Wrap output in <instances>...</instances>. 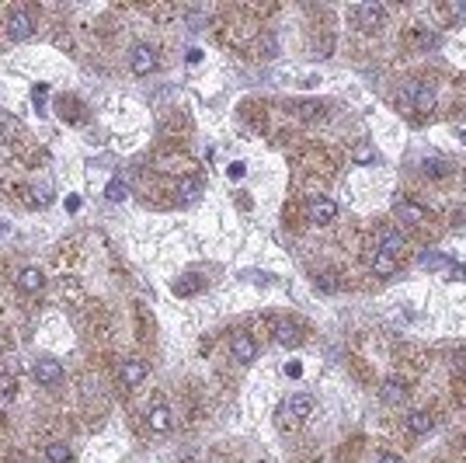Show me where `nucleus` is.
I'll return each instance as SVG.
<instances>
[{"mask_svg":"<svg viewBox=\"0 0 466 463\" xmlns=\"http://www.w3.org/2000/svg\"><path fill=\"white\" fill-rule=\"evenodd\" d=\"M310 411H313V397H310V394H292V397L282 404V415H285L289 422H303V418H310Z\"/></svg>","mask_w":466,"mask_h":463,"instance_id":"6e6552de","label":"nucleus"},{"mask_svg":"<svg viewBox=\"0 0 466 463\" xmlns=\"http://www.w3.org/2000/svg\"><path fill=\"white\" fill-rule=\"evenodd\" d=\"M449 262L442 255H421V269H446Z\"/></svg>","mask_w":466,"mask_h":463,"instance_id":"5701e85b","label":"nucleus"},{"mask_svg":"<svg viewBox=\"0 0 466 463\" xmlns=\"http://www.w3.org/2000/svg\"><path fill=\"white\" fill-rule=\"evenodd\" d=\"M4 28H7V39H11V42H21V39H28V35L35 32V18H32L28 11H11Z\"/></svg>","mask_w":466,"mask_h":463,"instance_id":"39448f33","label":"nucleus"},{"mask_svg":"<svg viewBox=\"0 0 466 463\" xmlns=\"http://www.w3.org/2000/svg\"><path fill=\"white\" fill-rule=\"evenodd\" d=\"M104 195H108V202H125V199H129V185H125L122 178H111L108 188H104Z\"/></svg>","mask_w":466,"mask_h":463,"instance_id":"aec40b11","label":"nucleus"},{"mask_svg":"<svg viewBox=\"0 0 466 463\" xmlns=\"http://www.w3.org/2000/svg\"><path fill=\"white\" fill-rule=\"evenodd\" d=\"M42 286H46L42 269H21V276H18V289L21 293H39Z\"/></svg>","mask_w":466,"mask_h":463,"instance_id":"f3484780","label":"nucleus"},{"mask_svg":"<svg viewBox=\"0 0 466 463\" xmlns=\"http://www.w3.org/2000/svg\"><path fill=\"white\" fill-rule=\"evenodd\" d=\"M14 401V380L7 383V380H0V408H7Z\"/></svg>","mask_w":466,"mask_h":463,"instance_id":"b1692460","label":"nucleus"},{"mask_svg":"<svg viewBox=\"0 0 466 463\" xmlns=\"http://www.w3.org/2000/svg\"><path fill=\"white\" fill-rule=\"evenodd\" d=\"M157 63H160V60H157V46H146V42H143V46H136V49L129 53V70H132L136 77H150V74L157 70Z\"/></svg>","mask_w":466,"mask_h":463,"instance_id":"7ed1b4c3","label":"nucleus"},{"mask_svg":"<svg viewBox=\"0 0 466 463\" xmlns=\"http://www.w3.org/2000/svg\"><path fill=\"white\" fill-rule=\"evenodd\" d=\"M146 425H150V432H153V436H164V432H171V425H174V415H171V408H167V404H157V408H150V415H146Z\"/></svg>","mask_w":466,"mask_h":463,"instance_id":"f8f14e48","label":"nucleus"},{"mask_svg":"<svg viewBox=\"0 0 466 463\" xmlns=\"http://www.w3.org/2000/svg\"><path fill=\"white\" fill-rule=\"evenodd\" d=\"M376 463H404V460H400L397 453H379V457H376Z\"/></svg>","mask_w":466,"mask_h":463,"instance_id":"bb28decb","label":"nucleus"},{"mask_svg":"<svg viewBox=\"0 0 466 463\" xmlns=\"http://www.w3.org/2000/svg\"><path fill=\"white\" fill-rule=\"evenodd\" d=\"M421 171H425L428 178H449V175H453V168H449L446 157H425V161H421Z\"/></svg>","mask_w":466,"mask_h":463,"instance_id":"a211bd4d","label":"nucleus"},{"mask_svg":"<svg viewBox=\"0 0 466 463\" xmlns=\"http://www.w3.org/2000/svg\"><path fill=\"white\" fill-rule=\"evenodd\" d=\"M230 356H233V363L251 366V363L258 359V345H254V338H251L247 331H237V335L230 338Z\"/></svg>","mask_w":466,"mask_h":463,"instance_id":"20e7f679","label":"nucleus"},{"mask_svg":"<svg viewBox=\"0 0 466 463\" xmlns=\"http://www.w3.org/2000/svg\"><path fill=\"white\" fill-rule=\"evenodd\" d=\"M198 192H202V185H198L195 178H181V182H178V195H181L185 202H195V199H198Z\"/></svg>","mask_w":466,"mask_h":463,"instance_id":"4be33fe9","label":"nucleus"},{"mask_svg":"<svg viewBox=\"0 0 466 463\" xmlns=\"http://www.w3.org/2000/svg\"><path fill=\"white\" fill-rule=\"evenodd\" d=\"M379 397H383L386 404H400V401L407 397V387H404V380H397V376L383 380V390H379Z\"/></svg>","mask_w":466,"mask_h":463,"instance_id":"dca6fc26","label":"nucleus"},{"mask_svg":"<svg viewBox=\"0 0 466 463\" xmlns=\"http://www.w3.org/2000/svg\"><path fill=\"white\" fill-rule=\"evenodd\" d=\"M244 171H247V164H240V161L226 168V175H230V178H244Z\"/></svg>","mask_w":466,"mask_h":463,"instance_id":"393cba45","label":"nucleus"},{"mask_svg":"<svg viewBox=\"0 0 466 463\" xmlns=\"http://www.w3.org/2000/svg\"><path fill=\"white\" fill-rule=\"evenodd\" d=\"M334 216H338V202H334V199H324V195H313V199H310V220H313L317 227L334 223Z\"/></svg>","mask_w":466,"mask_h":463,"instance_id":"0eeeda50","label":"nucleus"},{"mask_svg":"<svg viewBox=\"0 0 466 463\" xmlns=\"http://www.w3.org/2000/svg\"><path fill=\"white\" fill-rule=\"evenodd\" d=\"M352 18H355V28H362V32H376V28H383L386 25V7L383 4H359V7H352Z\"/></svg>","mask_w":466,"mask_h":463,"instance_id":"f03ea898","label":"nucleus"},{"mask_svg":"<svg viewBox=\"0 0 466 463\" xmlns=\"http://www.w3.org/2000/svg\"><path fill=\"white\" fill-rule=\"evenodd\" d=\"M32 376H35L42 387H56V383L63 380V366H60L56 359H39V363L32 366Z\"/></svg>","mask_w":466,"mask_h":463,"instance_id":"1a4fd4ad","label":"nucleus"},{"mask_svg":"<svg viewBox=\"0 0 466 463\" xmlns=\"http://www.w3.org/2000/svg\"><path fill=\"white\" fill-rule=\"evenodd\" d=\"M397 216H400V223H407V227H421V223H428V213L421 209V206H414L411 199H397Z\"/></svg>","mask_w":466,"mask_h":463,"instance_id":"9b49d317","label":"nucleus"},{"mask_svg":"<svg viewBox=\"0 0 466 463\" xmlns=\"http://www.w3.org/2000/svg\"><path fill=\"white\" fill-rule=\"evenodd\" d=\"M400 105L411 108V112H432L435 105V88L428 81H407L404 91H400Z\"/></svg>","mask_w":466,"mask_h":463,"instance_id":"f257e3e1","label":"nucleus"},{"mask_svg":"<svg viewBox=\"0 0 466 463\" xmlns=\"http://www.w3.org/2000/svg\"><path fill=\"white\" fill-rule=\"evenodd\" d=\"M432 429H435L432 411H411V415H407V432H411V436H428Z\"/></svg>","mask_w":466,"mask_h":463,"instance_id":"2eb2a0df","label":"nucleus"},{"mask_svg":"<svg viewBox=\"0 0 466 463\" xmlns=\"http://www.w3.org/2000/svg\"><path fill=\"white\" fill-rule=\"evenodd\" d=\"M275 342H279L282 349H296L303 342V328L296 321H279L275 324Z\"/></svg>","mask_w":466,"mask_h":463,"instance_id":"ddd939ff","label":"nucleus"},{"mask_svg":"<svg viewBox=\"0 0 466 463\" xmlns=\"http://www.w3.org/2000/svg\"><path fill=\"white\" fill-rule=\"evenodd\" d=\"M46 457H49V463H70L74 460V453H70L67 443H49V446H46Z\"/></svg>","mask_w":466,"mask_h":463,"instance_id":"6ab92c4d","label":"nucleus"},{"mask_svg":"<svg viewBox=\"0 0 466 463\" xmlns=\"http://www.w3.org/2000/svg\"><path fill=\"white\" fill-rule=\"evenodd\" d=\"M376 154L373 150H369V147H359V150H355V161H362V164H366V161H373Z\"/></svg>","mask_w":466,"mask_h":463,"instance_id":"a878e982","label":"nucleus"},{"mask_svg":"<svg viewBox=\"0 0 466 463\" xmlns=\"http://www.w3.org/2000/svg\"><path fill=\"white\" fill-rule=\"evenodd\" d=\"M376 248L386 251V255H393V258H400V251L407 248V237L397 227H379L376 230Z\"/></svg>","mask_w":466,"mask_h":463,"instance_id":"423d86ee","label":"nucleus"},{"mask_svg":"<svg viewBox=\"0 0 466 463\" xmlns=\"http://www.w3.org/2000/svg\"><path fill=\"white\" fill-rule=\"evenodd\" d=\"M460 220V227H466V209H460V213H453V223Z\"/></svg>","mask_w":466,"mask_h":463,"instance_id":"cd10ccee","label":"nucleus"},{"mask_svg":"<svg viewBox=\"0 0 466 463\" xmlns=\"http://www.w3.org/2000/svg\"><path fill=\"white\" fill-rule=\"evenodd\" d=\"M146 363L143 359H125L122 366H118V380H122V387H139L143 380H146Z\"/></svg>","mask_w":466,"mask_h":463,"instance_id":"9d476101","label":"nucleus"},{"mask_svg":"<svg viewBox=\"0 0 466 463\" xmlns=\"http://www.w3.org/2000/svg\"><path fill=\"white\" fill-rule=\"evenodd\" d=\"M460 140H463V143H466V129H463V133H460Z\"/></svg>","mask_w":466,"mask_h":463,"instance_id":"c85d7f7f","label":"nucleus"},{"mask_svg":"<svg viewBox=\"0 0 466 463\" xmlns=\"http://www.w3.org/2000/svg\"><path fill=\"white\" fill-rule=\"evenodd\" d=\"M198 289H202V279L198 276H185V279L174 282V293H178V296H195Z\"/></svg>","mask_w":466,"mask_h":463,"instance_id":"412c9836","label":"nucleus"},{"mask_svg":"<svg viewBox=\"0 0 466 463\" xmlns=\"http://www.w3.org/2000/svg\"><path fill=\"white\" fill-rule=\"evenodd\" d=\"M369 269H373V276H379V279H390L393 272H397V258L376 248L373 255H369Z\"/></svg>","mask_w":466,"mask_h":463,"instance_id":"4468645a","label":"nucleus"}]
</instances>
